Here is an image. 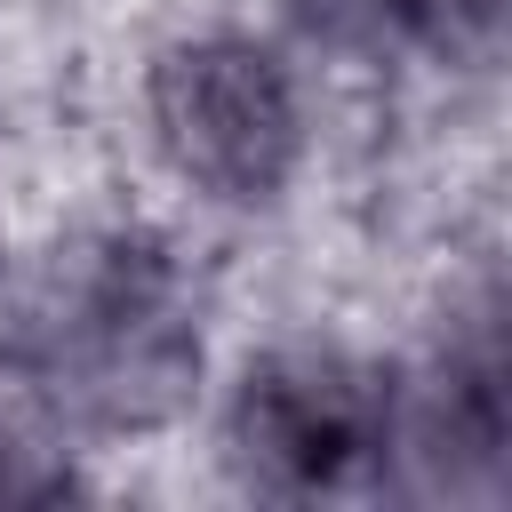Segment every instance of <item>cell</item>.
Wrapping results in <instances>:
<instances>
[{
    "label": "cell",
    "instance_id": "5",
    "mask_svg": "<svg viewBox=\"0 0 512 512\" xmlns=\"http://www.w3.org/2000/svg\"><path fill=\"white\" fill-rule=\"evenodd\" d=\"M56 488H64V472H40L32 448L0 440V504H16V496H56Z\"/></svg>",
    "mask_w": 512,
    "mask_h": 512
},
{
    "label": "cell",
    "instance_id": "4",
    "mask_svg": "<svg viewBox=\"0 0 512 512\" xmlns=\"http://www.w3.org/2000/svg\"><path fill=\"white\" fill-rule=\"evenodd\" d=\"M496 16V0H288V16L352 56H384L408 40H456V16Z\"/></svg>",
    "mask_w": 512,
    "mask_h": 512
},
{
    "label": "cell",
    "instance_id": "3",
    "mask_svg": "<svg viewBox=\"0 0 512 512\" xmlns=\"http://www.w3.org/2000/svg\"><path fill=\"white\" fill-rule=\"evenodd\" d=\"M232 456L272 496H344L400 456V384L344 352H272L232 392Z\"/></svg>",
    "mask_w": 512,
    "mask_h": 512
},
{
    "label": "cell",
    "instance_id": "1",
    "mask_svg": "<svg viewBox=\"0 0 512 512\" xmlns=\"http://www.w3.org/2000/svg\"><path fill=\"white\" fill-rule=\"evenodd\" d=\"M32 376L56 416L88 432H144L184 408L200 376V328L184 272L160 240H104L48 304Z\"/></svg>",
    "mask_w": 512,
    "mask_h": 512
},
{
    "label": "cell",
    "instance_id": "2",
    "mask_svg": "<svg viewBox=\"0 0 512 512\" xmlns=\"http://www.w3.org/2000/svg\"><path fill=\"white\" fill-rule=\"evenodd\" d=\"M152 144L160 160L224 208H264L288 192L304 160V104L288 64L248 32H200L176 40L152 64Z\"/></svg>",
    "mask_w": 512,
    "mask_h": 512
}]
</instances>
